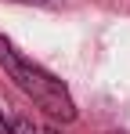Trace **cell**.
Listing matches in <instances>:
<instances>
[{"instance_id":"1","label":"cell","mask_w":130,"mask_h":134,"mask_svg":"<svg viewBox=\"0 0 130 134\" xmlns=\"http://www.w3.org/2000/svg\"><path fill=\"white\" fill-rule=\"evenodd\" d=\"M0 65L7 69V76L15 80V87L22 94H29L51 120H62V123L76 120V102H72L69 87H65L62 80H54L47 69L33 65L29 58H22L18 51H15V44L4 40V36H0Z\"/></svg>"},{"instance_id":"2","label":"cell","mask_w":130,"mask_h":134,"mask_svg":"<svg viewBox=\"0 0 130 134\" xmlns=\"http://www.w3.org/2000/svg\"><path fill=\"white\" fill-rule=\"evenodd\" d=\"M18 4H43V7H54V4H62V0H18Z\"/></svg>"},{"instance_id":"3","label":"cell","mask_w":130,"mask_h":134,"mask_svg":"<svg viewBox=\"0 0 130 134\" xmlns=\"http://www.w3.org/2000/svg\"><path fill=\"white\" fill-rule=\"evenodd\" d=\"M0 134H11V120H7L4 112H0Z\"/></svg>"}]
</instances>
